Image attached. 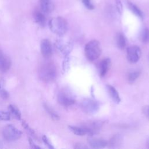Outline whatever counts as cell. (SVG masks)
<instances>
[{
	"label": "cell",
	"mask_w": 149,
	"mask_h": 149,
	"mask_svg": "<svg viewBox=\"0 0 149 149\" xmlns=\"http://www.w3.org/2000/svg\"><path fill=\"white\" fill-rule=\"evenodd\" d=\"M57 100L61 105L65 107L70 106L75 102V98L73 94L66 91L60 92L58 95Z\"/></svg>",
	"instance_id": "8992f818"
},
{
	"label": "cell",
	"mask_w": 149,
	"mask_h": 149,
	"mask_svg": "<svg viewBox=\"0 0 149 149\" xmlns=\"http://www.w3.org/2000/svg\"><path fill=\"white\" fill-rule=\"evenodd\" d=\"M2 145H3V144H2V142L0 140V148H1V147H2Z\"/></svg>",
	"instance_id": "836d02e7"
},
{
	"label": "cell",
	"mask_w": 149,
	"mask_h": 149,
	"mask_svg": "<svg viewBox=\"0 0 149 149\" xmlns=\"http://www.w3.org/2000/svg\"><path fill=\"white\" fill-rule=\"evenodd\" d=\"M49 29L54 33L62 36L66 33L68 30V23L61 16H58L51 19L48 23Z\"/></svg>",
	"instance_id": "7a4b0ae2"
},
{
	"label": "cell",
	"mask_w": 149,
	"mask_h": 149,
	"mask_svg": "<svg viewBox=\"0 0 149 149\" xmlns=\"http://www.w3.org/2000/svg\"><path fill=\"white\" fill-rule=\"evenodd\" d=\"M44 108H45V111L47 112V113L50 115V116L54 120H59V117L58 115V114L55 112V111L52 108H51V107H49L48 104H44Z\"/></svg>",
	"instance_id": "44dd1931"
},
{
	"label": "cell",
	"mask_w": 149,
	"mask_h": 149,
	"mask_svg": "<svg viewBox=\"0 0 149 149\" xmlns=\"http://www.w3.org/2000/svg\"><path fill=\"white\" fill-rule=\"evenodd\" d=\"M141 54V49L138 46H130L127 49V60L131 63H136L139 60Z\"/></svg>",
	"instance_id": "52a82bcc"
},
{
	"label": "cell",
	"mask_w": 149,
	"mask_h": 149,
	"mask_svg": "<svg viewBox=\"0 0 149 149\" xmlns=\"http://www.w3.org/2000/svg\"><path fill=\"white\" fill-rule=\"evenodd\" d=\"M40 48L41 54L44 58H48L51 56L52 49L51 43L49 40L47 38L43 39L41 42Z\"/></svg>",
	"instance_id": "9c48e42d"
},
{
	"label": "cell",
	"mask_w": 149,
	"mask_h": 149,
	"mask_svg": "<svg viewBox=\"0 0 149 149\" xmlns=\"http://www.w3.org/2000/svg\"><path fill=\"white\" fill-rule=\"evenodd\" d=\"M116 44L119 48L123 49L126 45V40L125 36L122 33H119L116 37Z\"/></svg>",
	"instance_id": "ffe728a7"
},
{
	"label": "cell",
	"mask_w": 149,
	"mask_h": 149,
	"mask_svg": "<svg viewBox=\"0 0 149 149\" xmlns=\"http://www.w3.org/2000/svg\"><path fill=\"white\" fill-rule=\"evenodd\" d=\"M128 6H129V8L130 9V10L136 16H137V17H140V19H143V13H142V12L140 10V9L137 6H136L135 5H134L133 3H130V2L128 3Z\"/></svg>",
	"instance_id": "d6986e66"
},
{
	"label": "cell",
	"mask_w": 149,
	"mask_h": 149,
	"mask_svg": "<svg viewBox=\"0 0 149 149\" xmlns=\"http://www.w3.org/2000/svg\"><path fill=\"white\" fill-rule=\"evenodd\" d=\"M22 126L30 135L33 136V138L36 139V134L35 133V132L34 131V130L31 127H30L29 126V125L25 121L22 122Z\"/></svg>",
	"instance_id": "603a6c76"
},
{
	"label": "cell",
	"mask_w": 149,
	"mask_h": 149,
	"mask_svg": "<svg viewBox=\"0 0 149 149\" xmlns=\"http://www.w3.org/2000/svg\"><path fill=\"white\" fill-rule=\"evenodd\" d=\"M74 148H87V147L84 146L83 144H82L81 146V144H76Z\"/></svg>",
	"instance_id": "1f68e13d"
},
{
	"label": "cell",
	"mask_w": 149,
	"mask_h": 149,
	"mask_svg": "<svg viewBox=\"0 0 149 149\" xmlns=\"http://www.w3.org/2000/svg\"><path fill=\"white\" fill-rule=\"evenodd\" d=\"M10 118V113L8 112L0 110V121H7Z\"/></svg>",
	"instance_id": "d4e9b609"
},
{
	"label": "cell",
	"mask_w": 149,
	"mask_h": 149,
	"mask_svg": "<svg viewBox=\"0 0 149 149\" xmlns=\"http://www.w3.org/2000/svg\"><path fill=\"white\" fill-rule=\"evenodd\" d=\"M122 136L120 134H115L109 140L108 144L109 145V147L115 148L120 147L122 144Z\"/></svg>",
	"instance_id": "5bb4252c"
},
{
	"label": "cell",
	"mask_w": 149,
	"mask_h": 149,
	"mask_svg": "<svg viewBox=\"0 0 149 149\" xmlns=\"http://www.w3.org/2000/svg\"><path fill=\"white\" fill-rule=\"evenodd\" d=\"M41 10L44 13H50L54 9L55 6L52 0H39Z\"/></svg>",
	"instance_id": "8fae6325"
},
{
	"label": "cell",
	"mask_w": 149,
	"mask_h": 149,
	"mask_svg": "<svg viewBox=\"0 0 149 149\" xmlns=\"http://www.w3.org/2000/svg\"><path fill=\"white\" fill-rule=\"evenodd\" d=\"M107 87L108 93H109L111 98L112 99V100L115 103L119 104L120 102V96H119V93L117 91V90L115 88V87H113V86L109 85V84L107 86Z\"/></svg>",
	"instance_id": "9a60e30c"
},
{
	"label": "cell",
	"mask_w": 149,
	"mask_h": 149,
	"mask_svg": "<svg viewBox=\"0 0 149 149\" xmlns=\"http://www.w3.org/2000/svg\"><path fill=\"white\" fill-rule=\"evenodd\" d=\"M140 39L143 43H149V29H144L140 34Z\"/></svg>",
	"instance_id": "7402d4cb"
},
{
	"label": "cell",
	"mask_w": 149,
	"mask_h": 149,
	"mask_svg": "<svg viewBox=\"0 0 149 149\" xmlns=\"http://www.w3.org/2000/svg\"><path fill=\"white\" fill-rule=\"evenodd\" d=\"M29 144H30V146H31V148H36V149H37V148H41L39 146H38L37 145H36V144L34 143V142L33 141V140L32 139L29 138Z\"/></svg>",
	"instance_id": "f546056e"
},
{
	"label": "cell",
	"mask_w": 149,
	"mask_h": 149,
	"mask_svg": "<svg viewBox=\"0 0 149 149\" xmlns=\"http://www.w3.org/2000/svg\"><path fill=\"white\" fill-rule=\"evenodd\" d=\"M0 94L2 98L3 99H8L9 97V93L8 92L3 89H1L0 90Z\"/></svg>",
	"instance_id": "f1b7e54d"
},
{
	"label": "cell",
	"mask_w": 149,
	"mask_h": 149,
	"mask_svg": "<svg viewBox=\"0 0 149 149\" xmlns=\"http://www.w3.org/2000/svg\"><path fill=\"white\" fill-rule=\"evenodd\" d=\"M146 146H147V147L149 148V139H148V140L147 141V143H146Z\"/></svg>",
	"instance_id": "d6a6232c"
},
{
	"label": "cell",
	"mask_w": 149,
	"mask_h": 149,
	"mask_svg": "<svg viewBox=\"0 0 149 149\" xmlns=\"http://www.w3.org/2000/svg\"><path fill=\"white\" fill-rule=\"evenodd\" d=\"M116 8H117L118 11L119 13H121L122 11V3L119 0H117V1H116Z\"/></svg>",
	"instance_id": "4dcf8cb0"
},
{
	"label": "cell",
	"mask_w": 149,
	"mask_h": 149,
	"mask_svg": "<svg viewBox=\"0 0 149 149\" xmlns=\"http://www.w3.org/2000/svg\"><path fill=\"white\" fill-rule=\"evenodd\" d=\"M69 128L72 132H73L74 134H75L76 135L84 136L85 134H88V132H87V129L85 127H84L83 126L76 127V126H69Z\"/></svg>",
	"instance_id": "e0dca14e"
},
{
	"label": "cell",
	"mask_w": 149,
	"mask_h": 149,
	"mask_svg": "<svg viewBox=\"0 0 149 149\" xmlns=\"http://www.w3.org/2000/svg\"><path fill=\"white\" fill-rule=\"evenodd\" d=\"M42 140H43L44 143L48 146V147L49 148H54V147L52 146V144L50 143L49 139L47 138V137L46 136H42Z\"/></svg>",
	"instance_id": "4316f807"
},
{
	"label": "cell",
	"mask_w": 149,
	"mask_h": 149,
	"mask_svg": "<svg viewBox=\"0 0 149 149\" xmlns=\"http://www.w3.org/2000/svg\"><path fill=\"white\" fill-rule=\"evenodd\" d=\"M83 3L84 4V5L85 6V7L89 9V10H92L94 8V5H93V3L91 2V0H81Z\"/></svg>",
	"instance_id": "484cf974"
},
{
	"label": "cell",
	"mask_w": 149,
	"mask_h": 149,
	"mask_svg": "<svg viewBox=\"0 0 149 149\" xmlns=\"http://www.w3.org/2000/svg\"><path fill=\"white\" fill-rule=\"evenodd\" d=\"M142 112L145 116L149 119V105L144 106L142 108Z\"/></svg>",
	"instance_id": "83f0119b"
},
{
	"label": "cell",
	"mask_w": 149,
	"mask_h": 149,
	"mask_svg": "<svg viewBox=\"0 0 149 149\" xmlns=\"http://www.w3.org/2000/svg\"><path fill=\"white\" fill-rule=\"evenodd\" d=\"M111 61L108 58L104 59L102 60L100 65V74L101 76H104L107 72H108L109 66H110Z\"/></svg>",
	"instance_id": "2e32d148"
},
{
	"label": "cell",
	"mask_w": 149,
	"mask_h": 149,
	"mask_svg": "<svg viewBox=\"0 0 149 149\" xmlns=\"http://www.w3.org/2000/svg\"><path fill=\"white\" fill-rule=\"evenodd\" d=\"M0 88H1V85H0Z\"/></svg>",
	"instance_id": "e575fe53"
},
{
	"label": "cell",
	"mask_w": 149,
	"mask_h": 149,
	"mask_svg": "<svg viewBox=\"0 0 149 149\" xmlns=\"http://www.w3.org/2000/svg\"><path fill=\"white\" fill-rule=\"evenodd\" d=\"M84 51L86 56L88 60L93 61L97 59L101 53V45L99 41L94 40L88 42L85 46Z\"/></svg>",
	"instance_id": "3957f363"
},
{
	"label": "cell",
	"mask_w": 149,
	"mask_h": 149,
	"mask_svg": "<svg viewBox=\"0 0 149 149\" xmlns=\"http://www.w3.org/2000/svg\"><path fill=\"white\" fill-rule=\"evenodd\" d=\"M102 124L103 122L101 121H93L87 123L83 127L87 129L88 134L91 136L97 133L100 130Z\"/></svg>",
	"instance_id": "ba28073f"
},
{
	"label": "cell",
	"mask_w": 149,
	"mask_h": 149,
	"mask_svg": "<svg viewBox=\"0 0 149 149\" xmlns=\"http://www.w3.org/2000/svg\"><path fill=\"white\" fill-rule=\"evenodd\" d=\"M33 17L35 22L39 26H40L41 27H44L45 26L47 19L45 16L44 13H43L42 11H40L38 10L34 11Z\"/></svg>",
	"instance_id": "4fadbf2b"
},
{
	"label": "cell",
	"mask_w": 149,
	"mask_h": 149,
	"mask_svg": "<svg viewBox=\"0 0 149 149\" xmlns=\"http://www.w3.org/2000/svg\"><path fill=\"white\" fill-rule=\"evenodd\" d=\"M81 108L87 114L95 113L99 109V103L92 99H85L81 103Z\"/></svg>",
	"instance_id": "5b68a950"
},
{
	"label": "cell",
	"mask_w": 149,
	"mask_h": 149,
	"mask_svg": "<svg viewBox=\"0 0 149 149\" xmlns=\"http://www.w3.org/2000/svg\"><path fill=\"white\" fill-rule=\"evenodd\" d=\"M22 134V132L12 125H6L2 130L3 137L8 141H13L19 139Z\"/></svg>",
	"instance_id": "277c9868"
},
{
	"label": "cell",
	"mask_w": 149,
	"mask_h": 149,
	"mask_svg": "<svg viewBox=\"0 0 149 149\" xmlns=\"http://www.w3.org/2000/svg\"><path fill=\"white\" fill-rule=\"evenodd\" d=\"M40 79L46 83L54 80L56 76V69L55 65L52 62H45L41 65L38 70Z\"/></svg>",
	"instance_id": "6da1fadb"
},
{
	"label": "cell",
	"mask_w": 149,
	"mask_h": 149,
	"mask_svg": "<svg viewBox=\"0 0 149 149\" xmlns=\"http://www.w3.org/2000/svg\"><path fill=\"white\" fill-rule=\"evenodd\" d=\"M11 61L10 58L6 55L0 49V71L7 72L10 68Z\"/></svg>",
	"instance_id": "30bf717a"
},
{
	"label": "cell",
	"mask_w": 149,
	"mask_h": 149,
	"mask_svg": "<svg viewBox=\"0 0 149 149\" xmlns=\"http://www.w3.org/2000/svg\"><path fill=\"white\" fill-rule=\"evenodd\" d=\"M9 111L14 116V117L17 120L21 119V112L19 108L13 104H10L8 106Z\"/></svg>",
	"instance_id": "ac0fdd59"
},
{
	"label": "cell",
	"mask_w": 149,
	"mask_h": 149,
	"mask_svg": "<svg viewBox=\"0 0 149 149\" xmlns=\"http://www.w3.org/2000/svg\"><path fill=\"white\" fill-rule=\"evenodd\" d=\"M140 72L139 71H134L130 73L128 75V80L130 83L134 82L140 76Z\"/></svg>",
	"instance_id": "cb8c5ba5"
},
{
	"label": "cell",
	"mask_w": 149,
	"mask_h": 149,
	"mask_svg": "<svg viewBox=\"0 0 149 149\" xmlns=\"http://www.w3.org/2000/svg\"><path fill=\"white\" fill-rule=\"evenodd\" d=\"M87 141L90 146L93 148H104L108 144V142L103 139L93 138L91 137L88 138Z\"/></svg>",
	"instance_id": "7c38bea8"
}]
</instances>
